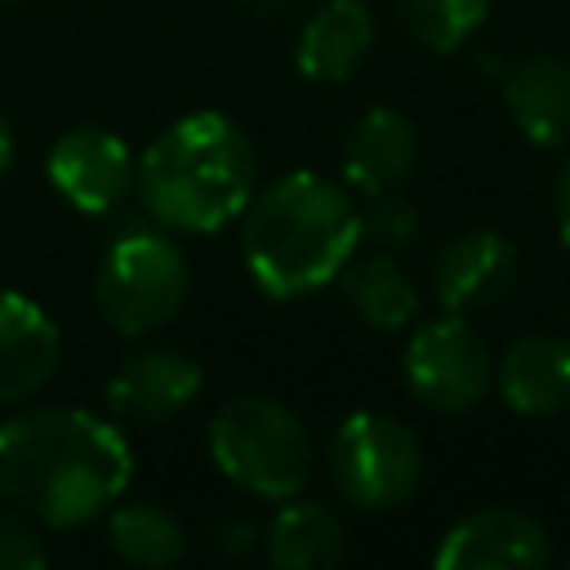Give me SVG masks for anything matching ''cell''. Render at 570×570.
<instances>
[{
	"instance_id": "1",
	"label": "cell",
	"mask_w": 570,
	"mask_h": 570,
	"mask_svg": "<svg viewBox=\"0 0 570 570\" xmlns=\"http://www.w3.org/2000/svg\"><path fill=\"white\" fill-rule=\"evenodd\" d=\"M134 481V450L116 419L85 405H27L0 423V499L40 530H76Z\"/></svg>"
},
{
	"instance_id": "2",
	"label": "cell",
	"mask_w": 570,
	"mask_h": 570,
	"mask_svg": "<svg viewBox=\"0 0 570 570\" xmlns=\"http://www.w3.org/2000/svg\"><path fill=\"white\" fill-rule=\"evenodd\" d=\"M236 223L249 281L281 303L334 285L361 245L352 191L316 169H289L263 183Z\"/></svg>"
},
{
	"instance_id": "3",
	"label": "cell",
	"mask_w": 570,
	"mask_h": 570,
	"mask_svg": "<svg viewBox=\"0 0 570 570\" xmlns=\"http://www.w3.org/2000/svg\"><path fill=\"white\" fill-rule=\"evenodd\" d=\"M134 191L165 232L209 236L236 223L258 191L254 142L223 111H187L142 151Z\"/></svg>"
},
{
	"instance_id": "4",
	"label": "cell",
	"mask_w": 570,
	"mask_h": 570,
	"mask_svg": "<svg viewBox=\"0 0 570 570\" xmlns=\"http://www.w3.org/2000/svg\"><path fill=\"white\" fill-rule=\"evenodd\" d=\"M205 450L236 490L267 503L303 494L316 472V441L307 423L267 392L227 396L205 428Z\"/></svg>"
},
{
	"instance_id": "5",
	"label": "cell",
	"mask_w": 570,
	"mask_h": 570,
	"mask_svg": "<svg viewBox=\"0 0 570 570\" xmlns=\"http://www.w3.org/2000/svg\"><path fill=\"white\" fill-rule=\"evenodd\" d=\"M187 285L191 272L174 232L160 223L120 227L94 267V307L120 338H147L183 312Z\"/></svg>"
},
{
	"instance_id": "6",
	"label": "cell",
	"mask_w": 570,
	"mask_h": 570,
	"mask_svg": "<svg viewBox=\"0 0 570 570\" xmlns=\"http://www.w3.org/2000/svg\"><path fill=\"white\" fill-rule=\"evenodd\" d=\"M325 472L338 499L361 512H383L414 494L423 476V445L401 419L383 410H356L334 428Z\"/></svg>"
},
{
	"instance_id": "7",
	"label": "cell",
	"mask_w": 570,
	"mask_h": 570,
	"mask_svg": "<svg viewBox=\"0 0 570 570\" xmlns=\"http://www.w3.org/2000/svg\"><path fill=\"white\" fill-rule=\"evenodd\" d=\"M401 370H405L414 401L436 414L472 410L490 392V379H494L490 347L468 325L463 312H441L432 321H419L410 330Z\"/></svg>"
},
{
	"instance_id": "8",
	"label": "cell",
	"mask_w": 570,
	"mask_h": 570,
	"mask_svg": "<svg viewBox=\"0 0 570 570\" xmlns=\"http://www.w3.org/2000/svg\"><path fill=\"white\" fill-rule=\"evenodd\" d=\"M45 178L49 187L80 214L102 218L111 214L138 183V156L116 129L102 125H76L53 138L45 151Z\"/></svg>"
},
{
	"instance_id": "9",
	"label": "cell",
	"mask_w": 570,
	"mask_h": 570,
	"mask_svg": "<svg viewBox=\"0 0 570 570\" xmlns=\"http://www.w3.org/2000/svg\"><path fill=\"white\" fill-rule=\"evenodd\" d=\"M200 387H205V370L191 352L142 347L111 370V379L102 383V401L116 423L160 428L174 414H183L200 396Z\"/></svg>"
},
{
	"instance_id": "10",
	"label": "cell",
	"mask_w": 570,
	"mask_h": 570,
	"mask_svg": "<svg viewBox=\"0 0 570 570\" xmlns=\"http://www.w3.org/2000/svg\"><path fill=\"white\" fill-rule=\"evenodd\" d=\"M548 561V530L517 508H481L454 521L436 552V570H534Z\"/></svg>"
},
{
	"instance_id": "11",
	"label": "cell",
	"mask_w": 570,
	"mask_h": 570,
	"mask_svg": "<svg viewBox=\"0 0 570 570\" xmlns=\"http://www.w3.org/2000/svg\"><path fill=\"white\" fill-rule=\"evenodd\" d=\"M58 365L62 334L53 316L36 298L0 285V410L27 405L36 392H45Z\"/></svg>"
},
{
	"instance_id": "12",
	"label": "cell",
	"mask_w": 570,
	"mask_h": 570,
	"mask_svg": "<svg viewBox=\"0 0 570 570\" xmlns=\"http://www.w3.org/2000/svg\"><path fill=\"white\" fill-rule=\"evenodd\" d=\"M517 281V245L490 227L463 232L432 258V294L445 312L494 307Z\"/></svg>"
},
{
	"instance_id": "13",
	"label": "cell",
	"mask_w": 570,
	"mask_h": 570,
	"mask_svg": "<svg viewBox=\"0 0 570 570\" xmlns=\"http://www.w3.org/2000/svg\"><path fill=\"white\" fill-rule=\"evenodd\" d=\"M374 49V13L365 0H321L294 36V67L303 80L343 85Z\"/></svg>"
},
{
	"instance_id": "14",
	"label": "cell",
	"mask_w": 570,
	"mask_h": 570,
	"mask_svg": "<svg viewBox=\"0 0 570 570\" xmlns=\"http://www.w3.org/2000/svg\"><path fill=\"white\" fill-rule=\"evenodd\" d=\"M414 160H419V134L410 116L383 102L361 111L343 138V183L361 196L401 191Z\"/></svg>"
},
{
	"instance_id": "15",
	"label": "cell",
	"mask_w": 570,
	"mask_h": 570,
	"mask_svg": "<svg viewBox=\"0 0 570 570\" xmlns=\"http://www.w3.org/2000/svg\"><path fill=\"white\" fill-rule=\"evenodd\" d=\"M499 396L508 410L543 419L570 401V338L561 334H521L508 343L494 370Z\"/></svg>"
},
{
	"instance_id": "16",
	"label": "cell",
	"mask_w": 570,
	"mask_h": 570,
	"mask_svg": "<svg viewBox=\"0 0 570 570\" xmlns=\"http://www.w3.org/2000/svg\"><path fill=\"white\" fill-rule=\"evenodd\" d=\"M503 102L517 129L534 147H557L570 138V62L552 53H530L508 67Z\"/></svg>"
},
{
	"instance_id": "17",
	"label": "cell",
	"mask_w": 570,
	"mask_h": 570,
	"mask_svg": "<svg viewBox=\"0 0 570 570\" xmlns=\"http://www.w3.org/2000/svg\"><path fill=\"white\" fill-rule=\"evenodd\" d=\"M263 552L276 570H330L347 557V530L325 503L294 494L267 521Z\"/></svg>"
},
{
	"instance_id": "18",
	"label": "cell",
	"mask_w": 570,
	"mask_h": 570,
	"mask_svg": "<svg viewBox=\"0 0 570 570\" xmlns=\"http://www.w3.org/2000/svg\"><path fill=\"white\" fill-rule=\"evenodd\" d=\"M338 289L343 303L356 312V321L370 330H405L419 316V289L387 249L361 258L352 254V263L338 272Z\"/></svg>"
},
{
	"instance_id": "19",
	"label": "cell",
	"mask_w": 570,
	"mask_h": 570,
	"mask_svg": "<svg viewBox=\"0 0 570 570\" xmlns=\"http://www.w3.org/2000/svg\"><path fill=\"white\" fill-rule=\"evenodd\" d=\"M107 548L138 570H169L187 552V525L178 512L151 499H116L107 508Z\"/></svg>"
},
{
	"instance_id": "20",
	"label": "cell",
	"mask_w": 570,
	"mask_h": 570,
	"mask_svg": "<svg viewBox=\"0 0 570 570\" xmlns=\"http://www.w3.org/2000/svg\"><path fill=\"white\" fill-rule=\"evenodd\" d=\"M396 9L423 49L450 53L485 22L490 0H396Z\"/></svg>"
},
{
	"instance_id": "21",
	"label": "cell",
	"mask_w": 570,
	"mask_h": 570,
	"mask_svg": "<svg viewBox=\"0 0 570 570\" xmlns=\"http://www.w3.org/2000/svg\"><path fill=\"white\" fill-rule=\"evenodd\" d=\"M370 205L361 209V240H370L374 249H405L419 240V209L401 196V191H383V196H365Z\"/></svg>"
},
{
	"instance_id": "22",
	"label": "cell",
	"mask_w": 570,
	"mask_h": 570,
	"mask_svg": "<svg viewBox=\"0 0 570 570\" xmlns=\"http://www.w3.org/2000/svg\"><path fill=\"white\" fill-rule=\"evenodd\" d=\"M40 566H49V543L40 525L18 508L0 512V570H40Z\"/></svg>"
},
{
	"instance_id": "23",
	"label": "cell",
	"mask_w": 570,
	"mask_h": 570,
	"mask_svg": "<svg viewBox=\"0 0 570 570\" xmlns=\"http://www.w3.org/2000/svg\"><path fill=\"white\" fill-rule=\"evenodd\" d=\"M263 543V530L249 521V517H223L209 525V548L223 552V557H245Z\"/></svg>"
},
{
	"instance_id": "24",
	"label": "cell",
	"mask_w": 570,
	"mask_h": 570,
	"mask_svg": "<svg viewBox=\"0 0 570 570\" xmlns=\"http://www.w3.org/2000/svg\"><path fill=\"white\" fill-rule=\"evenodd\" d=\"M245 9L258 18H294L307 9V0H245Z\"/></svg>"
},
{
	"instance_id": "25",
	"label": "cell",
	"mask_w": 570,
	"mask_h": 570,
	"mask_svg": "<svg viewBox=\"0 0 570 570\" xmlns=\"http://www.w3.org/2000/svg\"><path fill=\"white\" fill-rule=\"evenodd\" d=\"M557 223H561V240L570 245V160H566L561 183H557Z\"/></svg>"
},
{
	"instance_id": "26",
	"label": "cell",
	"mask_w": 570,
	"mask_h": 570,
	"mask_svg": "<svg viewBox=\"0 0 570 570\" xmlns=\"http://www.w3.org/2000/svg\"><path fill=\"white\" fill-rule=\"evenodd\" d=\"M13 169V125L0 116V178Z\"/></svg>"
},
{
	"instance_id": "27",
	"label": "cell",
	"mask_w": 570,
	"mask_h": 570,
	"mask_svg": "<svg viewBox=\"0 0 570 570\" xmlns=\"http://www.w3.org/2000/svg\"><path fill=\"white\" fill-rule=\"evenodd\" d=\"M0 4H18V0H0Z\"/></svg>"
}]
</instances>
